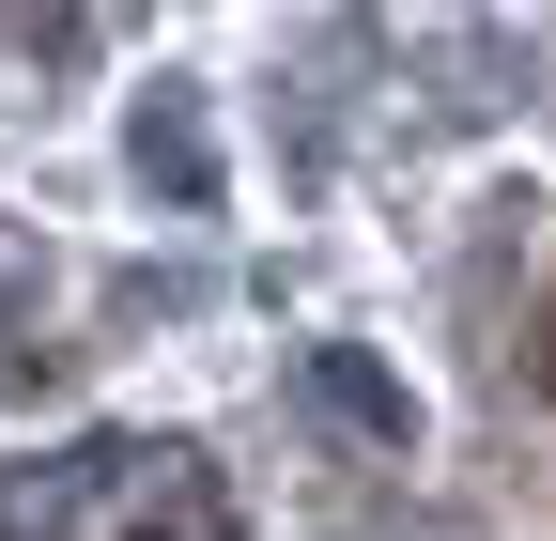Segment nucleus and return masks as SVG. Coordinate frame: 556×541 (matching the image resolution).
Wrapping results in <instances>:
<instances>
[{"label": "nucleus", "instance_id": "obj_1", "mask_svg": "<svg viewBox=\"0 0 556 541\" xmlns=\"http://www.w3.org/2000/svg\"><path fill=\"white\" fill-rule=\"evenodd\" d=\"M139 541H155V526H139Z\"/></svg>", "mask_w": 556, "mask_h": 541}]
</instances>
